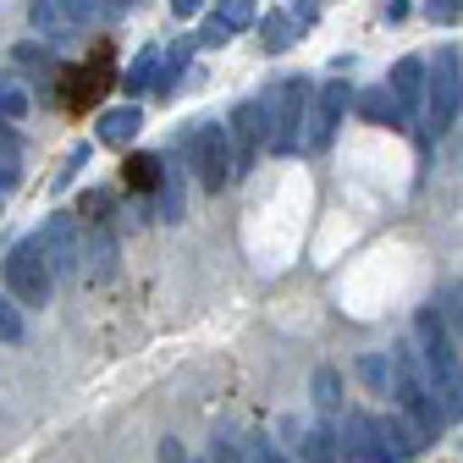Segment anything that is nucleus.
Instances as JSON below:
<instances>
[{"label":"nucleus","mask_w":463,"mask_h":463,"mask_svg":"<svg viewBox=\"0 0 463 463\" xmlns=\"http://www.w3.org/2000/svg\"><path fill=\"white\" fill-rule=\"evenodd\" d=\"M414 354H420V370L441 402V414L447 420H463V347L447 326V315L436 304H425L414 315Z\"/></svg>","instance_id":"nucleus-1"},{"label":"nucleus","mask_w":463,"mask_h":463,"mask_svg":"<svg viewBox=\"0 0 463 463\" xmlns=\"http://www.w3.org/2000/svg\"><path fill=\"white\" fill-rule=\"evenodd\" d=\"M183 160H188V171H194L210 194H221L232 177H238V165H232V133H226L221 122H188V133H183Z\"/></svg>","instance_id":"nucleus-2"},{"label":"nucleus","mask_w":463,"mask_h":463,"mask_svg":"<svg viewBox=\"0 0 463 463\" xmlns=\"http://www.w3.org/2000/svg\"><path fill=\"white\" fill-rule=\"evenodd\" d=\"M6 293H12L23 309H44L50 293H55V270H50V260L39 254L33 238H23V243L6 249Z\"/></svg>","instance_id":"nucleus-3"},{"label":"nucleus","mask_w":463,"mask_h":463,"mask_svg":"<svg viewBox=\"0 0 463 463\" xmlns=\"http://www.w3.org/2000/svg\"><path fill=\"white\" fill-rule=\"evenodd\" d=\"M304 105H309V89L304 78H281L270 94H265V116H270V149L276 155H293L304 144Z\"/></svg>","instance_id":"nucleus-4"},{"label":"nucleus","mask_w":463,"mask_h":463,"mask_svg":"<svg viewBox=\"0 0 463 463\" xmlns=\"http://www.w3.org/2000/svg\"><path fill=\"white\" fill-rule=\"evenodd\" d=\"M116 12H122V0H33L28 23L44 39H72L89 17H116Z\"/></svg>","instance_id":"nucleus-5"},{"label":"nucleus","mask_w":463,"mask_h":463,"mask_svg":"<svg viewBox=\"0 0 463 463\" xmlns=\"http://www.w3.org/2000/svg\"><path fill=\"white\" fill-rule=\"evenodd\" d=\"M33 243H39V254L50 260L55 281L83 276V232H78V221H72V215H50V221L33 232Z\"/></svg>","instance_id":"nucleus-6"},{"label":"nucleus","mask_w":463,"mask_h":463,"mask_svg":"<svg viewBox=\"0 0 463 463\" xmlns=\"http://www.w3.org/2000/svg\"><path fill=\"white\" fill-rule=\"evenodd\" d=\"M458 99H463L458 50H452V44H441V50H436V67H430V89H425V116H430V128H436V133H447V128H452Z\"/></svg>","instance_id":"nucleus-7"},{"label":"nucleus","mask_w":463,"mask_h":463,"mask_svg":"<svg viewBox=\"0 0 463 463\" xmlns=\"http://www.w3.org/2000/svg\"><path fill=\"white\" fill-rule=\"evenodd\" d=\"M226 133H232V165H238V177H243V171L260 160V144L270 149V116H265V99H243L238 110H232Z\"/></svg>","instance_id":"nucleus-8"},{"label":"nucleus","mask_w":463,"mask_h":463,"mask_svg":"<svg viewBox=\"0 0 463 463\" xmlns=\"http://www.w3.org/2000/svg\"><path fill=\"white\" fill-rule=\"evenodd\" d=\"M359 94L347 89V83H320V94H315V116H309V149H331V138H336V128H342V116H347V105H354Z\"/></svg>","instance_id":"nucleus-9"},{"label":"nucleus","mask_w":463,"mask_h":463,"mask_svg":"<svg viewBox=\"0 0 463 463\" xmlns=\"http://www.w3.org/2000/svg\"><path fill=\"white\" fill-rule=\"evenodd\" d=\"M386 89H392V99L402 105V116H414V110L425 105V89H430V67L420 61V55H402V61L392 67V78H386Z\"/></svg>","instance_id":"nucleus-10"},{"label":"nucleus","mask_w":463,"mask_h":463,"mask_svg":"<svg viewBox=\"0 0 463 463\" xmlns=\"http://www.w3.org/2000/svg\"><path fill=\"white\" fill-rule=\"evenodd\" d=\"M347 463H397L392 452H386V441H381V425L370 420V414H354L347 420Z\"/></svg>","instance_id":"nucleus-11"},{"label":"nucleus","mask_w":463,"mask_h":463,"mask_svg":"<svg viewBox=\"0 0 463 463\" xmlns=\"http://www.w3.org/2000/svg\"><path fill=\"white\" fill-rule=\"evenodd\" d=\"M138 133H144V110H138V99L99 110V144H110V149H128Z\"/></svg>","instance_id":"nucleus-12"},{"label":"nucleus","mask_w":463,"mask_h":463,"mask_svg":"<svg viewBox=\"0 0 463 463\" xmlns=\"http://www.w3.org/2000/svg\"><path fill=\"white\" fill-rule=\"evenodd\" d=\"M298 33H304V23H298L293 12H270V17H260V44H265L270 55L293 50V44H298Z\"/></svg>","instance_id":"nucleus-13"},{"label":"nucleus","mask_w":463,"mask_h":463,"mask_svg":"<svg viewBox=\"0 0 463 463\" xmlns=\"http://www.w3.org/2000/svg\"><path fill=\"white\" fill-rule=\"evenodd\" d=\"M375 425H381V441H386V452H392L397 463H409V458L420 452V441H425V436H420L409 420H402V414H392V420H375Z\"/></svg>","instance_id":"nucleus-14"},{"label":"nucleus","mask_w":463,"mask_h":463,"mask_svg":"<svg viewBox=\"0 0 463 463\" xmlns=\"http://www.w3.org/2000/svg\"><path fill=\"white\" fill-rule=\"evenodd\" d=\"M359 381L370 392H381V397H397V364H392V354H364L359 359Z\"/></svg>","instance_id":"nucleus-15"},{"label":"nucleus","mask_w":463,"mask_h":463,"mask_svg":"<svg viewBox=\"0 0 463 463\" xmlns=\"http://www.w3.org/2000/svg\"><path fill=\"white\" fill-rule=\"evenodd\" d=\"M354 105H359V116H370V122H392V128L409 122V116H402V105L392 99V89H364Z\"/></svg>","instance_id":"nucleus-16"},{"label":"nucleus","mask_w":463,"mask_h":463,"mask_svg":"<svg viewBox=\"0 0 463 463\" xmlns=\"http://www.w3.org/2000/svg\"><path fill=\"white\" fill-rule=\"evenodd\" d=\"M304 463H347V452H342V441H336L331 425L304 430Z\"/></svg>","instance_id":"nucleus-17"},{"label":"nucleus","mask_w":463,"mask_h":463,"mask_svg":"<svg viewBox=\"0 0 463 463\" xmlns=\"http://www.w3.org/2000/svg\"><path fill=\"white\" fill-rule=\"evenodd\" d=\"M315 409L326 414V425H331V420H342V375H336L331 364H320V370H315Z\"/></svg>","instance_id":"nucleus-18"},{"label":"nucleus","mask_w":463,"mask_h":463,"mask_svg":"<svg viewBox=\"0 0 463 463\" xmlns=\"http://www.w3.org/2000/svg\"><path fill=\"white\" fill-rule=\"evenodd\" d=\"M160 61H165V55H160L155 44H144V50H138V61H133V67H128V78H122V83H128V94H144L149 83H160Z\"/></svg>","instance_id":"nucleus-19"},{"label":"nucleus","mask_w":463,"mask_h":463,"mask_svg":"<svg viewBox=\"0 0 463 463\" xmlns=\"http://www.w3.org/2000/svg\"><path fill=\"white\" fill-rule=\"evenodd\" d=\"M83 260H89V270H94V276H110V270H116V238H110L105 226H94V232H89Z\"/></svg>","instance_id":"nucleus-20"},{"label":"nucleus","mask_w":463,"mask_h":463,"mask_svg":"<svg viewBox=\"0 0 463 463\" xmlns=\"http://www.w3.org/2000/svg\"><path fill=\"white\" fill-rule=\"evenodd\" d=\"M155 210H160V221H183V183H177V171H165V177H160Z\"/></svg>","instance_id":"nucleus-21"},{"label":"nucleus","mask_w":463,"mask_h":463,"mask_svg":"<svg viewBox=\"0 0 463 463\" xmlns=\"http://www.w3.org/2000/svg\"><path fill=\"white\" fill-rule=\"evenodd\" d=\"M215 17L238 33V28H249V23H260V6H254V0H215Z\"/></svg>","instance_id":"nucleus-22"},{"label":"nucleus","mask_w":463,"mask_h":463,"mask_svg":"<svg viewBox=\"0 0 463 463\" xmlns=\"http://www.w3.org/2000/svg\"><path fill=\"white\" fill-rule=\"evenodd\" d=\"M28 326H23V304L12 293H0V342H23Z\"/></svg>","instance_id":"nucleus-23"},{"label":"nucleus","mask_w":463,"mask_h":463,"mask_svg":"<svg viewBox=\"0 0 463 463\" xmlns=\"http://www.w3.org/2000/svg\"><path fill=\"white\" fill-rule=\"evenodd\" d=\"M0 116H6V122H23L28 116V94H23L17 78H0Z\"/></svg>","instance_id":"nucleus-24"},{"label":"nucleus","mask_w":463,"mask_h":463,"mask_svg":"<svg viewBox=\"0 0 463 463\" xmlns=\"http://www.w3.org/2000/svg\"><path fill=\"white\" fill-rule=\"evenodd\" d=\"M17 177H23V155H17V138L6 133L0 138V188H17Z\"/></svg>","instance_id":"nucleus-25"},{"label":"nucleus","mask_w":463,"mask_h":463,"mask_svg":"<svg viewBox=\"0 0 463 463\" xmlns=\"http://www.w3.org/2000/svg\"><path fill=\"white\" fill-rule=\"evenodd\" d=\"M436 309L447 315V326H452V336H458V347H463V287H447Z\"/></svg>","instance_id":"nucleus-26"},{"label":"nucleus","mask_w":463,"mask_h":463,"mask_svg":"<svg viewBox=\"0 0 463 463\" xmlns=\"http://www.w3.org/2000/svg\"><path fill=\"white\" fill-rule=\"evenodd\" d=\"M204 463H243L238 436H210V458H204Z\"/></svg>","instance_id":"nucleus-27"},{"label":"nucleus","mask_w":463,"mask_h":463,"mask_svg":"<svg viewBox=\"0 0 463 463\" xmlns=\"http://www.w3.org/2000/svg\"><path fill=\"white\" fill-rule=\"evenodd\" d=\"M83 165H89V144H78V149L67 155V165L55 171V188H67V183H72V171H83Z\"/></svg>","instance_id":"nucleus-28"},{"label":"nucleus","mask_w":463,"mask_h":463,"mask_svg":"<svg viewBox=\"0 0 463 463\" xmlns=\"http://www.w3.org/2000/svg\"><path fill=\"white\" fill-rule=\"evenodd\" d=\"M425 12H430V23H452V17H463V0H425Z\"/></svg>","instance_id":"nucleus-29"},{"label":"nucleus","mask_w":463,"mask_h":463,"mask_svg":"<svg viewBox=\"0 0 463 463\" xmlns=\"http://www.w3.org/2000/svg\"><path fill=\"white\" fill-rule=\"evenodd\" d=\"M226 39H232V28H226L221 17H210V23H204V33H199V44H210V50H221Z\"/></svg>","instance_id":"nucleus-30"},{"label":"nucleus","mask_w":463,"mask_h":463,"mask_svg":"<svg viewBox=\"0 0 463 463\" xmlns=\"http://www.w3.org/2000/svg\"><path fill=\"white\" fill-rule=\"evenodd\" d=\"M254 463H287V452H281L270 436H260V441H254Z\"/></svg>","instance_id":"nucleus-31"},{"label":"nucleus","mask_w":463,"mask_h":463,"mask_svg":"<svg viewBox=\"0 0 463 463\" xmlns=\"http://www.w3.org/2000/svg\"><path fill=\"white\" fill-rule=\"evenodd\" d=\"M17 61H39V67H50L55 55H50V50H33V44H23V50H17Z\"/></svg>","instance_id":"nucleus-32"},{"label":"nucleus","mask_w":463,"mask_h":463,"mask_svg":"<svg viewBox=\"0 0 463 463\" xmlns=\"http://www.w3.org/2000/svg\"><path fill=\"white\" fill-rule=\"evenodd\" d=\"M315 12H320V6H315V0H293V17H298V23H304V28H309V23H315Z\"/></svg>","instance_id":"nucleus-33"},{"label":"nucleus","mask_w":463,"mask_h":463,"mask_svg":"<svg viewBox=\"0 0 463 463\" xmlns=\"http://www.w3.org/2000/svg\"><path fill=\"white\" fill-rule=\"evenodd\" d=\"M199 6H204V0H171V12H177V17H194Z\"/></svg>","instance_id":"nucleus-34"},{"label":"nucleus","mask_w":463,"mask_h":463,"mask_svg":"<svg viewBox=\"0 0 463 463\" xmlns=\"http://www.w3.org/2000/svg\"><path fill=\"white\" fill-rule=\"evenodd\" d=\"M0 138H6V116H0Z\"/></svg>","instance_id":"nucleus-35"}]
</instances>
